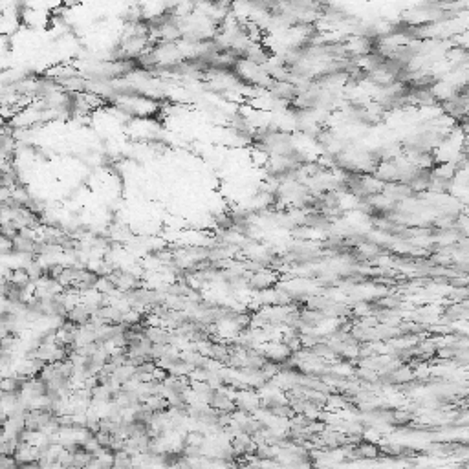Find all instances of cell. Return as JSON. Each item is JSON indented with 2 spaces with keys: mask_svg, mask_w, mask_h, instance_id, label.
<instances>
[{
  "mask_svg": "<svg viewBox=\"0 0 469 469\" xmlns=\"http://www.w3.org/2000/svg\"><path fill=\"white\" fill-rule=\"evenodd\" d=\"M207 442V438L202 431H191L185 434V445H196V447H202L203 443Z\"/></svg>",
  "mask_w": 469,
  "mask_h": 469,
  "instance_id": "cell-2",
  "label": "cell"
},
{
  "mask_svg": "<svg viewBox=\"0 0 469 469\" xmlns=\"http://www.w3.org/2000/svg\"><path fill=\"white\" fill-rule=\"evenodd\" d=\"M92 460H94V454L88 453V451L81 445V447L74 453V467L75 469H86Z\"/></svg>",
  "mask_w": 469,
  "mask_h": 469,
  "instance_id": "cell-1",
  "label": "cell"
}]
</instances>
